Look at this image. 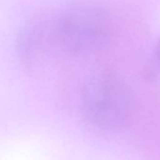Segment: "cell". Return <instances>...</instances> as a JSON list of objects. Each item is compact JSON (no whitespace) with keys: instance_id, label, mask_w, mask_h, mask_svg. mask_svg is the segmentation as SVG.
<instances>
[{"instance_id":"obj_2","label":"cell","mask_w":160,"mask_h":160,"mask_svg":"<svg viewBox=\"0 0 160 160\" xmlns=\"http://www.w3.org/2000/svg\"><path fill=\"white\" fill-rule=\"evenodd\" d=\"M82 107L86 117L94 125L113 129L129 119L132 100L126 86L120 79L110 74H100L86 84Z\"/></svg>"},{"instance_id":"obj_3","label":"cell","mask_w":160,"mask_h":160,"mask_svg":"<svg viewBox=\"0 0 160 160\" xmlns=\"http://www.w3.org/2000/svg\"><path fill=\"white\" fill-rule=\"evenodd\" d=\"M155 58H156L157 64L160 68V40L158 41V42L156 43V46H155Z\"/></svg>"},{"instance_id":"obj_1","label":"cell","mask_w":160,"mask_h":160,"mask_svg":"<svg viewBox=\"0 0 160 160\" xmlns=\"http://www.w3.org/2000/svg\"><path fill=\"white\" fill-rule=\"evenodd\" d=\"M111 19L101 6L79 3L68 9L58 20L56 35L60 45L72 53H89L102 47L108 40Z\"/></svg>"}]
</instances>
